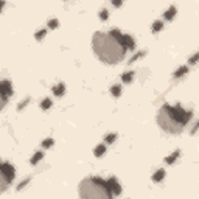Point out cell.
I'll list each match as a JSON object with an SVG mask.
<instances>
[{"label":"cell","mask_w":199,"mask_h":199,"mask_svg":"<svg viewBox=\"0 0 199 199\" xmlns=\"http://www.w3.org/2000/svg\"><path fill=\"white\" fill-rule=\"evenodd\" d=\"M134 39L128 34H123L118 30L98 31L93 34L92 48L97 58L104 64L115 65L125 59L126 53L134 50Z\"/></svg>","instance_id":"1"},{"label":"cell","mask_w":199,"mask_h":199,"mask_svg":"<svg viewBox=\"0 0 199 199\" xmlns=\"http://www.w3.org/2000/svg\"><path fill=\"white\" fill-rule=\"evenodd\" d=\"M191 118V112L180 104H164L157 112V125L168 134H180Z\"/></svg>","instance_id":"2"},{"label":"cell","mask_w":199,"mask_h":199,"mask_svg":"<svg viewBox=\"0 0 199 199\" xmlns=\"http://www.w3.org/2000/svg\"><path fill=\"white\" fill-rule=\"evenodd\" d=\"M79 196L81 198H97V199H109L114 198L111 191L109 179L101 177H86L79 184Z\"/></svg>","instance_id":"3"},{"label":"cell","mask_w":199,"mask_h":199,"mask_svg":"<svg viewBox=\"0 0 199 199\" xmlns=\"http://www.w3.org/2000/svg\"><path fill=\"white\" fill-rule=\"evenodd\" d=\"M14 166L8 162H0V193L11 185V182L14 180Z\"/></svg>","instance_id":"4"},{"label":"cell","mask_w":199,"mask_h":199,"mask_svg":"<svg viewBox=\"0 0 199 199\" xmlns=\"http://www.w3.org/2000/svg\"><path fill=\"white\" fill-rule=\"evenodd\" d=\"M13 93V86L10 81L6 79H0V111L6 106L8 103V98L11 97Z\"/></svg>","instance_id":"5"},{"label":"cell","mask_w":199,"mask_h":199,"mask_svg":"<svg viewBox=\"0 0 199 199\" xmlns=\"http://www.w3.org/2000/svg\"><path fill=\"white\" fill-rule=\"evenodd\" d=\"M109 182H111V191H112V196H118L121 193V187L120 184L117 182V179L114 177H109Z\"/></svg>","instance_id":"6"},{"label":"cell","mask_w":199,"mask_h":199,"mask_svg":"<svg viewBox=\"0 0 199 199\" xmlns=\"http://www.w3.org/2000/svg\"><path fill=\"white\" fill-rule=\"evenodd\" d=\"M187 72H188V67L187 65H182L180 69H177V70L174 72V78H180V76L187 75Z\"/></svg>","instance_id":"7"},{"label":"cell","mask_w":199,"mask_h":199,"mask_svg":"<svg viewBox=\"0 0 199 199\" xmlns=\"http://www.w3.org/2000/svg\"><path fill=\"white\" fill-rule=\"evenodd\" d=\"M64 84H58V86H55V87H53V93L56 95V97H61L62 93H64Z\"/></svg>","instance_id":"8"},{"label":"cell","mask_w":199,"mask_h":199,"mask_svg":"<svg viewBox=\"0 0 199 199\" xmlns=\"http://www.w3.org/2000/svg\"><path fill=\"white\" fill-rule=\"evenodd\" d=\"M164 176H165V171L164 170H159V171H156L154 176H152V180H154V182H160V180L164 179Z\"/></svg>","instance_id":"9"},{"label":"cell","mask_w":199,"mask_h":199,"mask_svg":"<svg viewBox=\"0 0 199 199\" xmlns=\"http://www.w3.org/2000/svg\"><path fill=\"white\" fill-rule=\"evenodd\" d=\"M104 152H106V146H104V145H98V146L95 148V156H97V157L103 156Z\"/></svg>","instance_id":"10"},{"label":"cell","mask_w":199,"mask_h":199,"mask_svg":"<svg viewBox=\"0 0 199 199\" xmlns=\"http://www.w3.org/2000/svg\"><path fill=\"white\" fill-rule=\"evenodd\" d=\"M174 16H176V8H174V6H171L170 10L165 13V19H166V20H171Z\"/></svg>","instance_id":"11"},{"label":"cell","mask_w":199,"mask_h":199,"mask_svg":"<svg viewBox=\"0 0 199 199\" xmlns=\"http://www.w3.org/2000/svg\"><path fill=\"white\" fill-rule=\"evenodd\" d=\"M42 157H44V152H42V151L36 152V154H34L33 157H31V164H33V165H36V164H38V162H39L40 159H42Z\"/></svg>","instance_id":"12"},{"label":"cell","mask_w":199,"mask_h":199,"mask_svg":"<svg viewBox=\"0 0 199 199\" xmlns=\"http://www.w3.org/2000/svg\"><path fill=\"white\" fill-rule=\"evenodd\" d=\"M177 156H179V151H176V152H173V154H171V156H168V157H166V159H165V162H166V164H173V162H174L176 159H177Z\"/></svg>","instance_id":"13"},{"label":"cell","mask_w":199,"mask_h":199,"mask_svg":"<svg viewBox=\"0 0 199 199\" xmlns=\"http://www.w3.org/2000/svg\"><path fill=\"white\" fill-rule=\"evenodd\" d=\"M111 93L114 95V97H120V93H121V87H120V86H114V87L111 89Z\"/></svg>","instance_id":"14"},{"label":"cell","mask_w":199,"mask_h":199,"mask_svg":"<svg viewBox=\"0 0 199 199\" xmlns=\"http://www.w3.org/2000/svg\"><path fill=\"white\" fill-rule=\"evenodd\" d=\"M132 72H128V73H125L123 75V83H131L132 81Z\"/></svg>","instance_id":"15"},{"label":"cell","mask_w":199,"mask_h":199,"mask_svg":"<svg viewBox=\"0 0 199 199\" xmlns=\"http://www.w3.org/2000/svg\"><path fill=\"white\" fill-rule=\"evenodd\" d=\"M162 22L160 20H157V22H154V25H152V31H154V33H157V31H160L162 30Z\"/></svg>","instance_id":"16"},{"label":"cell","mask_w":199,"mask_h":199,"mask_svg":"<svg viewBox=\"0 0 199 199\" xmlns=\"http://www.w3.org/2000/svg\"><path fill=\"white\" fill-rule=\"evenodd\" d=\"M50 106H51V101H50L48 98H45L44 101H42V104H40V107H42V109H48Z\"/></svg>","instance_id":"17"},{"label":"cell","mask_w":199,"mask_h":199,"mask_svg":"<svg viewBox=\"0 0 199 199\" xmlns=\"http://www.w3.org/2000/svg\"><path fill=\"white\" fill-rule=\"evenodd\" d=\"M51 145H53V140L51 138H45L44 142H42V146L44 148H48V146H51Z\"/></svg>","instance_id":"18"},{"label":"cell","mask_w":199,"mask_h":199,"mask_svg":"<svg viewBox=\"0 0 199 199\" xmlns=\"http://www.w3.org/2000/svg\"><path fill=\"white\" fill-rule=\"evenodd\" d=\"M45 34H47V30H40V31H38V33H36V39H42Z\"/></svg>","instance_id":"19"},{"label":"cell","mask_w":199,"mask_h":199,"mask_svg":"<svg viewBox=\"0 0 199 199\" xmlns=\"http://www.w3.org/2000/svg\"><path fill=\"white\" fill-rule=\"evenodd\" d=\"M48 26H50V28H56V26H58V20L56 19L48 20Z\"/></svg>","instance_id":"20"},{"label":"cell","mask_w":199,"mask_h":199,"mask_svg":"<svg viewBox=\"0 0 199 199\" xmlns=\"http://www.w3.org/2000/svg\"><path fill=\"white\" fill-rule=\"evenodd\" d=\"M100 17H101L103 20H106V19H107V11H106V10H103L101 13H100Z\"/></svg>","instance_id":"21"},{"label":"cell","mask_w":199,"mask_h":199,"mask_svg":"<svg viewBox=\"0 0 199 199\" xmlns=\"http://www.w3.org/2000/svg\"><path fill=\"white\" fill-rule=\"evenodd\" d=\"M121 3H123V0H112V5L114 6H120Z\"/></svg>","instance_id":"22"},{"label":"cell","mask_w":199,"mask_h":199,"mask_svg":"<svg viewBox=\"0 0 199 199\" xmlns=\"http://www.w3.org/2000/svg\"><path fill=\"white\" fill-rule=\"evenodd\" d=\"M106 140H107V142H114V140H115V134H111V135H107V137H106Z\"/></svg>","instance_id":"23"},{"label":"cell","mask_w":199,"mask_h":199,"mask_svg":"<svg viewBox=\"0 0 199 199\" xmlns=\"http://www.w3.org/2000/svg\"><path fill=\"white\" fill-rule=\"evenodd\" d=\"M196 59H198V55H194L191 59H190V64H196Z\"/></svg>","instance_id":"24"},{"label":"cell","mask_w":199,"mask_h":199,"mask_svg":"<svg viewBox=\"0 0 199 199\" xmlns=\"http://www.w3.org/2000/svg\"><path fill=\"white\" fill-rule=\"evenodd\" d=\"M3 5H5V0H0V11H2V8H3Z\"/></svg>","instance_id":"25"}]
</instances>
